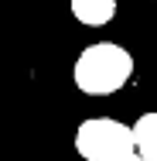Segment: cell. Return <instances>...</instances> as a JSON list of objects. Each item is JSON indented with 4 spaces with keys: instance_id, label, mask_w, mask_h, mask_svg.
I'll return each instance as SVG.
<instances>
[{
    "instance_id": "obj_3",
    "label": "cell",
    "mask_w": 157,
    "mask_h": 161,
    "mask_svg": "<svg viewBox=\"0 0 157 161\" xmlns=\"http://www.w3.org/2000/svg\"><path fill=\"white\" fill-rule=\"evenodd\" d=\"M130 137H133V151L144 161H157V117L154 113H144L130 127Z\"/></svg>"
},
{
    "instance_id": "obj_4",
    "label": "cell",
    "mask_w": 157,
    "mask_h": 161,
    "mask_svg": "<svg viewBox=\"0 0 157 161\" xmlns=\"http://www.w3.org/2000/svg\"><path fill=\"white\" fill-rule=\"evenodd\" d=\"M72 14L89 24V28H99L106 21H113L116 14V0H72Z\"/></svg>"
},
{
    "instance_id": "obj_2",
    "label": "cell",
    "mask_w": 157,
    "mask_h": 161,
    "mask_svg": "<svg viewBox=\"0 0 157 161\" xmlns=\"http://www.w3.org/2000/svg\"><path fill=\"white\" fill-rule=\"evenodd\" d=\"M75 151L86 161H120L126 154H133V137H130V127L126 124L96 117V120H86L79 127V134H75Z\"/></svg>"
},
{
    "instance_id": "obj_5",
    "label": "cell",
    "mask_w": 157,
    "mask_h": 161,
    "mask_svg": "<svg viewBox=\"0 0 157 161\" xmlns=\"http://www.w3.org/2000/svg\"><path fill=\"white\" fill-rule=\"evenodd\" d=\"M120 161H144V158H140V154L133 151V154H126V158H120Z\"/></svg>"
},
{
    "instance_id": "obj_1",
    "label": "cell",
    "mask_w": 157,
    "mask_h": 161,
    "mask_svg": "<svg viewBox=\"0 0 157 161\" xmlns=\"http://www.w3.org/2000/svg\"><path fill=\"white\" fill-rule=\"evenodd\" d=\"M130 75H133V58L126 48L113 41L89 45L75 62V86L89 96H106V93L123 89Z\"/></svg>"
}]
</instances>
